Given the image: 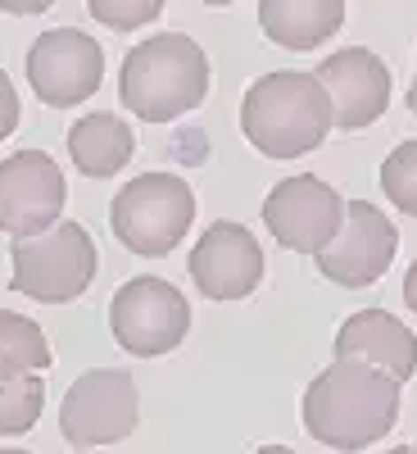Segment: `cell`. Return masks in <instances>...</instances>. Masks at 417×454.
I'll return each instance as SVG.
<instances>
[{"label":"cell","mask_w":417,"mask_h":454,"mask_svg":"<svg viewBox=\"0 0 417 454\" xmlns=\"http://www.w3.org/2000/svg\"><path fill=\"white\" fill-rule=\"evenodd\" d=\"M408 109L417 114V78H413V87H408Z\"/></svg>","instance_id":"d4e9b609"},{"label":"cell","mask_w":417,"mask_h":454,"mask_svg":"<svg viewBox=\"0 0 417 454\" xmlns=\"http://www.w3.org/2000/svg\"><path fill=\"white\" fill-rule=\"evenodd\" d=\"M399 250V232L395 223L367 205V200H350L345 209V227H340V237L318 254V273L336 286H372L390 269V259Z\"/></svg>","instance_id":"8fae6325"},{"label":"cell","mask_w":417,"mask_h":454,"mask_svg":"<svg viewBox=\"0 0 417 454\" xmlns=\"http://www.w3.org/2000/svg\"><path fill=\"white\" fill-rule=\"evenodd\" d=\"M318 82L331 96L336 128H367L386 114L390 105V68L376 59L367 46H345L318 64Z\"/></svg>","instance_id":"4fadbf2b"},{"label":"cell","mask_w":417,"mask_h":454,"mask_svg":"<svg viewBox=\"0 0 417 454\" xmlns=\"http://www.w3.org/2000/svg\"><path fill=\"white\" fill-rule=\"evenodd\" d=\"M413 454H417V445H413Z\"/></svg>","instance_id":"f1b7e54d"},{"label":"cell","mask_w":417,"mask_h":454,"mask_svg":"<svg viewBox=\"0 0 417 454\" xmlns=\"http://www.w3.org/2000/svg\"><path fill=\"white\" fill-rule=\"evenodd\" d=\"M386 454H413V445H395V450H386Z\"/></svg>","instance_id":"484cf974"},{"label":"cell","mask_w":417,"mask_h":454,"mask_svg":"<svg viewBox=\"0 0 417 454\" xmlns=\"http://www.w3.org/2000/svg\"><path fill=\"white\" fill-rule=\"evenodd\" d=\"M50 368V346L46 332L23 314L0 309V377H19V372H42Z\"/></svg>","instance_id":"e0dca14e"},{"label":"cell","mask_w":417,"mask_h":454,"mask_svg":"<svg viewBox=\"0 0 417 454\" xmlns=\"http://www.w3.org/2000/svg\"><path fill=\"white\" fill-rule=\"evenodd\" d=\"M10 286L42 305H68L96 282V241L82 223H55L42 237L10 241Z\"/></svg>","instance_id":"5b68a950"},{"label":"cell","mask_w":417,"mask_h":454,"mask_svg":"<svg viewBox=\"0 0 417 454\" xmlns=\"http://www.w3.org/2000/svg\"><path fill=\"white\" fill-rule=\"evenodd\" d=\"M186 273H191V282L209 300H245L263 282V246L250 237V227L222 218L205 227Z\"/></svg>","instance_id":"7c38bea8"},{"label":"cell","mask_w":417,"mask_h":454,"mask_svg":"<svg viewBox=\"0 0 417 454\" xmlns=\"http://www.w3.org/2000/svg\"><path fill=\"white\" fill-rule=\"evenodd\" d=\"M336 109L318 73H263L241 100V132L268 160H299L327 141Z\"/></svg>","instance_id":"7a4b0ae2"},{"label":"cell","mask_w":417,"mask_h":454,"mask_svg":"<svg viewBox=\"0 0 417 454\" xmlns=\"http://www.w3.org/2000/svg\"><path fill=\"white\" fill-rule=\"evenodd\" d=\"M196 223V196L177 173H141L109 205V227L132 254H168Z\"/></svg>","instance_id":"277c9868"},{"label":"cell","mask_w":417,"mask_h":454,"mask_svg":"<svg viewBox=\"0 0 417 454\" xmlns=\"http://www.w3.org/2000/svg\"><path fill=\"white\" fill-rule=\"evenodd\" d=\"M136 150L132 128L119 114H87L68 128V155L87 177H113Z\"/></svg>","instance_id":"2e32d148"},{"label":"cell","mask_w":417,"mask_h":454,"mask_svg":"<svg viewBox=\"0 0 417 454\" xmlns=\"http://www.w3.org/2000/svg\"><path fill=\"white\" fill-rule=\"evenodd\" d=\"M46 404V387L36 372H19V377H0V436H23L36 427Z\"/></svg>","instance_id":"ac0fdd59"},{"label":"cell","mask_w":417,"mask_h":454,"mask_svg":"<svg viewBox=\"0 0 417 454\" xmlns=\"http://www.w3.org/2000/svg\"><path fill=\"white\" fill-rule=\"evenodd\" d=\"M104 78V51L82 27H50L27 51V82L50 109L82 105Z\"/></svg>","instance_id":"9c48e42d"},{"label":"cell","mask_w":417,"mask_h":454,"mask_svg":"<svg viewBox=\"0 0 417 454\" xmlns=\"http://www.w3.org/2000/svg\"><path fill=\"white\" fill-rule=\"evenodd\" d=\"M259 454H295V450H286V445H263Z\"/></svg>","instance_id":"cb8c5ba5"},{"label":"cell","mask_w":417,"mask_h":454,"mask_svg":"<svg viewBox=\"0 0 417 454\" xmlns=\"http://www.w3.org/2000/svg\"><path fill=\"white\" fill-rule=\"evenodd\" d=\"M87 10L113 32H132V27H145L150 19H159L164 0H87Z\"/></svg>","instance_id":"ffe728a7"},{"label":"cell","mask_w":417,"mask_h":454,"mask_svg":"<svg viewBox=\"0 0 417 454\" xmlns=\"http://www.w3.org/2000/svg\"><path fill=\"white\" fill-rule=\"evenodd\" d=\"M205 5H232V0H205Z\"/></svg>","instance_id":"4316f807"},{"label":"cell","mask_w":417,"mask_h":454,"mask_svg":"<svg viewBox=\"0 0 417 454\" xmlns=\"http://www.w3.org/2000/svg\"><path fill=\"white\" fill-rule=\"evenodd\" d=\"M109 332L127 355L155 359V355H168L186 340V332H191V305L164 278H132L113 291Z\"/></svg>","instance_id":"8992f818"},{"label":"cell","mask_w":417,"mask_h":454,"mask_svg":"<svg viewBox=\"0 0 417 454\" xmlns=\"http://www.w3.org/2000/svg\"><path fill=\"white\" fill-rule=\"evenodd\" d=\"M0 454H23V450H0Z\"/></svg>","instance_id":"83f0119b"},{"label":"cell","mask_w":417,"mask_h":454,"mask_svg":"<svg viewBox=\"0 0 417 454\" xmlns=\"http://www.w3.org/2000/svg\"><path fill=\"white\" fill-rule=\"evenodd\" d=\"M64 173L46 150H19L0 160V232L19 237H42L64 214Z\"/></svg>","instance_id":"30bf717a"},{"label":"cell","mask_w":417,"mask_h":454,"mask_svg":"<svg viewBox=\"0 0 417 454\" xmlns=\"http://www.w3.org/2000/svg\"><path fill=\"white\" fill-rule=\"evenodd\" d=\"M14 128H19V91L10 82V73L0 68V141H5Z\"/></svg>","instance_id":"44dd1931"},{"label":"cell","mask_w":417,"mask_h":454,"mask_svg":"<svg viewBox=\"0 0 417 454\" xmlns=\"http://www.w3.org/2000/svg\"><path fill=\"white\" fill-rule=\"evenodd\" d=\"M336 359H359L408 382L417 372V336L386 309H359L336 332Z\"/></svg>","instance_id":"5bb4252c"},{"label":"cell","mask_w":417,"mask_h":454,"mask_svg":"<svg viewBox=\"0 0 417 454\" xmlns=\"http://www.w3.org/2000/svg\"><path fill=\"white\" fill-rule=\"evenodd\" d=\"M404 305L417 314V259L408 263V273H404Z\"/></svg>","instance_id":"603a6c76"},{"label":"cell","mask_w":417,"mask_h":454,"mask_svg":"<svg viewBox=\"0 0 417 454\" xmlns=\"http://www.w3.org/2000/svg\"><path fill=\"white\" fill-rule=\"evenodd\" d=\"M119 96L141 123H173L209 96V55L186 32H159L132 46L119 73Z\"/></svg>","instance_id":"3957f363"},{"label":"cell","mask_w":417,"mask_h":454,"mask_svg":"<svg viewBox=\"0 0 417 454\" xmlns=\"http://www.w3.org/2000/svg\"><path fill=\"white\" fill-rule=\"evenodd\" d=\"M345 23V0H259V27L282 51H313Z\"/></svg>","instance_id":"9a60e30c"},{"label":"cell","mask_w":417,"mask_h":454,"mask_svg":"<svg viewBox=\"0 0 417 454\" xmlns=\"http://www.w3.org/2000/svg\"><path fill=\"white\" fill-rule=\"evenodd\" d=\"M55 0H0V10L5 14H19V19H32V14H46Z\"/></svg>","instance_id":"7402d4cb"},{"label":"cell","mask_w":417,"mask_h":454,"mask_svg":"<svg viewBox=\"0 0 417 454\" xmlns=\"http://www.w3.org/2000/svg\"><path fill=\"white\" fill-rule=\"evenodd\" d=\"M136 419H141V395H136L132 372L123 368L82 372L59 404V432L78 450H96V445H113L132 436Z\"/></svg>","instance_id":"52a82bcc"},{"label":"cell","mask_w":417,"mask_h":454,"mask_svg":"<svg viewBox=\"0 0 417 454\" xmlns=\"http://www.w3.org/2000/svg\"><path fill=\"white\" fill-rule=\"evenodd\" d=\"M345 200L336 196V186H327L322 177H286L277 182L268 200H263V223L277 237V246L295 250V254H322L340 227H345Z\"/></svg>","instance_id":"ba28073f"},{"label":"cell","mask_w":417,"mask_h":454,"mask_svg":"<svg viewBox=\"0 0 417 454\" xmlns=\"http://www.w3.org/2000/svg\"><path fill=\"white\" fill-rule=\"evenodd\" d=\"M399 377L359 359H336L305 391V432L331 450H367L399 423Z\"/></svg>","instance_id":"6da1fadb"},{"label":"cell","mask_w":417,"mask_h":454,"mask_svg":"<svg viewBox=\"0 0 417 454\" xmlns=\"http://www.w3.org/2000/svg\"><path fill=\"white\" fill-rule=\"evenodd\" d=\"M382 192L399 214L417 218V141L390 150V160L382 164Z\"/></svg>","instance_id":"d6986e66"}]
</instances>
